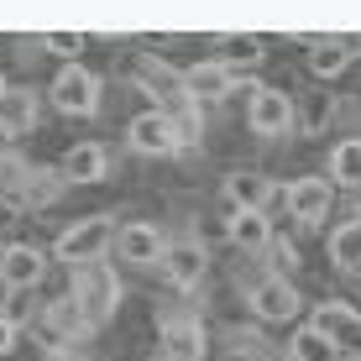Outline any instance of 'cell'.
<instances>
[{
  "mask_svg": "<svg viewBox=\"0 0 361 361\" xmlns=\"http://www.w3.org/2000/svg\"><path fill=\"white\" fill-rule=\"evenodd\" d=\"M68 298H73V309H79L84 330L110 325L116 309H121V278H116V267H105L99 257H94V262H79V267H73V283H68Z\"/></svg>",
  "mask_w": 361,
  "mask_h": 361,
  "instance_id": "1",
  "label": "cell"
},
{
  "mask_svg": "<svg viewBox=\"0 0 361 361\" xmlns=\"http://www.w3.org/2000/svg\"><path fill=\"white\" fill-rule=\"evenodd\" d=\"M110 235H116V220L110 215H90V220H73V226H63V235H58L53 257L58 262H94V257H105Z\"/></svg>",
  "mask_w": 361,
  "mask_h": 361,
  "instance_id": "2",
  "label": "cell"
},
{
  "mask_svg": "<svg viewBox=\"0 0 361 361\" xmlns=\"http://www.w3.org/2000/svg\"><path fill=\"white\" fill-rule=\"evenodd\" d=\"M32 330H37V341H42L47 351H63L73 335L84 330V319H79V309H73V298L63 293V298H47V304H37Z\"/></svg>",
  "mask_w": 361,
  "mask_h": 361,
  "instance_id": "3",
  "label": "cell"
},
{
  "mask_svg": "<svg viewBox=\"0 0 361 361\" xmlns=\"http://www.w3.org/2000/svg\"><path fill=\"white\" fill-rule=\"evenodd\" d=\"M110 246H116V257L126 267H157V257H163V231L147 226V220H131V226H116L110 235Z\"/></svg>",
  "mask_w": 361,
  "mask_h": 361,
  "instance_id": "4",
  "label": "cell"
},
{
  "mask_svg": "<svg viewBox=\"0 0 361 361\" xmlns=\"http://www.w3.org/2000/svg\"><path fill=\"white\" fill-rule=\"evenodd\" d=\"M298 309H304V298H298V288L288 278H262L252 288V314L257 319H267V325H288V319H298Z\"/></svg>",
  "mask_w": 361,
  "mask_h": 361,
  "instance_id": "5",
  "label": "cell"
},
{
  "mask_svg": "<svg viewBox=\"0 0 361 361\" xmlns=\"http://www.w3.org/2000/svg\"><path fill=\"white\" fill-rule=\"evenodd\" d=\"M157 267H163V278H168L178 293H189L194 283L204 278V267H209V252H204L199 241H178V246H163Z\"/></svg>",
  "mask_w": 361,
  "mask_h": 361,
  "instance_id": "6",
  "label": "cell"
},
{
  "mask_svg": "<svg viewBox=\"0 0 361 361\" xmlns=\"http://www.w3.org/2000/svg\"><path fill=\"white\" fill-rule=\"evenodd\" d=\"M53 105L63 110V116H94L99 105V79L84 68H63L53 79Z\"/></svg>",
  "mask_w": 361,
  "mask_h": 361,
  "instance_id": "7",
  "label": "cell"
},
{
  "mask_svg": "<svg viewBox=\"0 0 361 361\" xmlns=\"http://www.w3.org/2000/svg\"><path fill=\"white\" fill-rule=\"evenodd\" d=\"M126 142L136 147V152H147V157H163V152H173V147L183 142V136H178V121H173V116H163V110H147V116L131 121Z\"/></svg>",
  "mask_w": 361,
  "mask_h": 361,
  "instance_id": "8",
  "label": "cell"
},
{
  "mask_svg": "<svg viewBox=\"0 0 361 361\" xmlns=\"http://www.w3.org/2000/svg\"><path fill=\"white\" fill-rule=\"evenodd\" d=\"M330 194H335V183H325V178H298L293 189H288V215H293V226H298V231L319 226V220L330 215Z\"/></svg>",
  "mask_w": 361,
  "mask_h": 361,
  "instance_id": "9",
  "label": "cell"
},
{
  "mask_svg": "<svg viewBox=\"0 0 361 361\" xmlns=\"http://www.w3.org/2000/svg\"><path fill=\"white\" fill-rule=\"evenodd\" d=\"M47 272V257L37 252V246H0V283L6 288H37Z\"/></svg>",
  "mask_w": 361,
  "mask_h": 361,
  "instance_id": "10",
  "label": "cell"
},
{
  "mask_svg": "<svg viewBox=\"0 0 361 361\" xmlns=\"http://www.w3.org/2000/svg\"><path fill=\"white\" fill-rule=\"evenodd\" d=\"M157 361H204V325H199V319H178V325H163V341H157Z\"/></svg>",
  "mask_w": 361,
  "mask_h": 361,
  "instance_id": "11",
  "label": "cell"
},
{
  "mask_svg": "<svg viewBox=\"0 0 361 361\" xmlns=\"http://www.w3.org/2000/svg\"><path fill=\"white\" fill-rule=\"evenodd\" d=\"M319 335H330L335 345L351 335V341H361V309L345 304V298H325V304H314V319H309Z\"/></svg>",
  "mask_w": 361,
  "mask_h": 361,
  "instance_id": "12",
  "label": "cell"
},
{
  "mask_svg": "<svg viewBox=\"0 0 361 361\" xmlns=\"http://www.w3.org/2000/svg\"><path fill=\"white\" fill-rule=\"evenodd\" d=\"M288 126H293V99L278 94V90H257L252 94V131L278 136V131H288Z\"/></svg>",
  "mask_w": 361,
  "mask_h": 361,
  "instance_id": "13",
  "label": "cell"
},
{
  "mask_svg": "<svg viewBox=\"0 0 361 361\" xmlns=\"http://www.w3.org/2000/svg\"><path fill=\"white\" fill-rule=\"evenodd\" d=\"M226 235L241 252H267L272 246V226H267V209H235L231 215V226H226Z\"/></svg>",
  "mask_w": 361,
  "mask_h": 361,
  "instance_id": "14",
  "label": "cell"
},
{
  "mask_svg": "<svg viewBox=\"0 0 361 361\" xmlns=\"http://www.w3.org/2000/svg\"><path fill=\"white\" fill-rule=\"evenodd\" d=\"M105 147H94V142H79V147H68V157H63V178L68 183H99L105 178Z\"/></svg>",
  "mask_w": 361,
  "mask_h": 361,
  "instance_id": "15",
  "label": "cell"
},
{
  "mask_svg": "<svg viewBox=\"0 0 361 361\" xmlns=\"http://www.w3.org/2000/svg\"><path fill=\"white\" fill-rule=\"evenodd\" d=\"M32 126H37V94H27V90H0V131L21 136V131H32Z\"/></svg>",
  "mask_w": 361,
  "mask_h": 361,
  "instance_id": "16",
  "label": "cell"
},
{
  "mask_svg": "<svg viewBox=\"0 0 361 361\" xmlns=\"http://www.w3.org/2000/svg\"><path fill=\"white\" fill-rule=\"evenodd\" d=\"M226 199L235 209H267L272 204V183L262 173H231L226 178Z\"/></svg>",
  "mask_w": 361,
  "mask_h": 361,
  "instance_id": "17",
  "label": "cell"
},
{
  "mask_svg": "<svg viewBox=\"0 0 361 361\" xmlns=\"http://www.w3.org/2000/svg\"><path fill=\"white\" fill-rule=\"evenodd\" d=\"M330 262L335 272H361V215L330 231Z\"/></svg>",
  "mask_w": 361,
  "mask_h": 361,
  "instance_id": "18",
  "label": "cell"
},
{
  "mask_svg": "<svg viewBox=\"0 0 361 361\" xmlns=\"http://www.w3.org/2000/svg\"><path fill=\"white\" fill-rule=\"evenodd\" d=\"M341 356V345L330 341V335H319L314 325H298L293 341H288V361H335Z\"/></svg>",
  "mask_w": 361,
  "mask_h": 361,
  "instance_id": "19",
  "label": "cell"
},
{
  "mask_svg": "<svg viewBox=\"0 0 361 361\" xmlns=\"http://www.w3.org/2000/svg\"><path fill=\"white\" fill-rule=\"evenodd\" d=\"M183 90L199 94V99H220V94L231 90V73L220 68V63H199V68L183 73Z\"/></svg>",
  "mask_w": 361,
  "mask_h": 361,
  "instance_id": "20",
  "label": "cell"
},
{
  "mask_svg": "<svg viewBox=\"0 0 361 361\" xmlns=\"http://www.w3.org/2000/svg\"><path fill=\"white\" fill-rule=\"evenodd\" d=\"M330 178L341 189H361V142H341L330 152Z\"/></svg>",
  "mask_w": 361,
  "mask_h": 361,
  "instance_id": "21",
  "label": "cell"
},
{
  "mask_svg": "<svg viewBox=\"0 0 361 361\" xmlns=\"http://www.w3.org/2000/svg\"><path fill=\"white\" fill-rule=\"evenodd\" d=\"M37 304H32V288H6V304H0V319H11V325H32Z\"/></svg>",
  "mask_w": 361,
  "mask_h": 361,
  "instance_id": "22",
  "label": "cell"
},
{
  "mask_svg": "<svg viewBox=\"0 0 361 361\" xmlns=\"http://www.w3.org/2000/svg\"><path fill=\"white\" fill-rule=\"evenodd\" d=\"M345 63H351V58H345L341 47H325V53L314 58V68H319V73H335V68H345Z\"/></svg>",
  "mask_w": 361,
  "mask_h": 361,
  "instance_id": "23",
  "label": "cell"
},
{
  "mask_svg": "<svg viewBox=\"0 0 361 361\" xmlns=\"http://www.w3.org/2000/svg\"><path fill=\"white\" fill-rule=\"evenodd\" d=\"M16 341H21V330L11 325V319H0V356H11V351H16Z\"/></svg>",
  "mask_w": 361,
  "mask_h": 361,
  "instance_id": "24",
  "label": "cell"
},
{
  "mask_svg": "<svg viewBox=\"0 0 361 361\" xmlns=\"http://www.w3.org/2000/svg\"><path fill=\"white\" fill-rule=\"evenodd\" d=\"M47 47H58V53H79V37H47Z\"/></svg>",
  "mask_w": 361,
  "mask_h": 361,
  "instance_id": "25",
  "label": "cell"
},
{
  "mask_svg": "<svg viewBox=\"0 0 361 361\" xmlns=\"http://www.w3.org/2000/svg\"><path fill=\"white\" fill-rule=\"evenodd\" d=\"M335 361H361V351H345V356H335Z\"/></svg>",
  "mask_w": 361,
  "mask_h": 361,
  "instance_id": "26",
  "label": "cell"
},
{
  "mask_svg": "<svg viewBox=\"0 0 361 361\" xmlns=\"http://www.w3.org/2000/svg\"><path fill=\"white\" fill-rule=\"evenodd\" d=\"M0 90H6V84H0Z\"/></svg>",
  "mask_w": 361,
  "mask_h": 361,
  "instance_id": "27",
  "label": "cell"
}]
</instances>
